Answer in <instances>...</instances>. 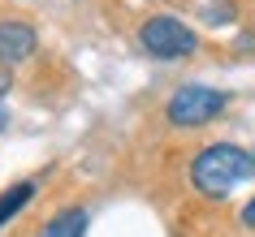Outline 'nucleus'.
<instances>
[{
  "label": "nucleus",
  "instance_id": "nucleus-1",
  "mask_svg": "<svg viewBox=\"0 0 255 237\" xmlns=\"http://www.w3.org/2000/svg\"><path fill=\"white\" fill-rule=\"evenodd\" d=\"M255 177V156L238 143H208L186 164V181L203 198H225Z\"/></svg>",
  "mask_w": 255,
  "mask_h": 237
},
{
  "label": "nucleus",
  "instance_id": "nucleus-2",
  "mask_svg": "<svg viewBox=\"0 0 255 237\" xmlns=\"http://www.w3.org/2000/svg\"><path fill=\"white\" fill-rule=\"evenodd\" d=\"M229 108V95L216 91V86H203V82H190V86H177L164 104V121L177 125V130H203L212 125L221 112Z\"/></svg>",
  "mask_w": 255,
  "mask_h": 237
},
{
  "label": "nucleus",
  "instance_id": "nucleus-3",
  "mask_svg": "<svg viewBox=\"0 0 255 237\" xmlns=\"http://www.w3.org/2000/svg\"><path fill=\"white\" fill-rule=\"evenodd\" d=\"M138 48L156 61H186L199 52V30H190L182 17L156 13L138 26Z\"/></svg>",
  "mask_w": 255,
  "mask_h": 237
},
{
  "label": "nucleus",
  "instance_id": "nucleus-4",
  "mask_svg": "<svg viewBox=\"0 0 255 237\" xmlns=\"http://www.w3.org/2000/svg\"><path fill=\"white\" fill-rule=\"evenodd\" d=\"M39 52V30L22 17H0V69H13Z\"/></svg>",
  "mask_w": 255,
  "mask_h": 237
},
{
  "label": "nucleus",
  "instance_id": "nucleus-5",
  "mask_svg": "<svg viewBox=\"0 0 255 237\" xmlns=\"http://www.w3.org/2000/svg\"><path fill=\"white\" fill-rule=\"evenodd\" d=\"M39 198V177H17L0 190V229H9L17 216H26V207Z\"/></svg>",
  "mask_w": 255,
  "mask_h": 237
},
{
  "label": "nucleus",
  "instance_id": "nucleus-6",
  "mask_svg": "<svg viewBox=\"0 0 255 237\" xmlns=\"http://www.w3.org/2000/svg\"><path fill=\"white\" fill-rule=\"evenodd\" d=\"M87 229H91V211L74 203V207H61L56 216H48L35 237H87Z\"/></svg>",
  "mask_w": 255,
  "mask_h": 237
},
{
  "label": "nucleus",
  "instance_id": "nucleus-7",
  "mask_svg": "<svg viewBox=\"0 0 255 237\" xmlns=\"http://www.w3.org/2000/svg\"><path fill=\"white\" fill-rule=\"evenodd\" d=\"M238 224H242V229H251V233H255V194L247 198V203H242V211H238Z\"/></svg>",
  "mask_w": 255,
  "mask_h": 237
},
{
  "label": "nucleus",
  "instance_id": "nucleus-8",
  "mask_svg": "<svg viewBox=\"0 0 255 237\" xmlns=\"http://www.w3.org/2000/svg\"><path fill=\"white\" fill-rule=\"evenodd\" d=\"M13 91V74L9 69H0V104H4V95Z\"/></svg>",
  "mask_w": 255,
  "mask_h": 237
},
{
  "label": "nucleus",
  "instance_id": "nucleus-9",
  "mask_svg": "<svg viewBox=\"0 0 255 237\" xmlns=\"http://www.w3.org/2000/svg\"><path fill=\"white\" fill-rule=\"evenodd\" d=\"M4 130H9V108L0 104V134H4Z\"/></svg>",
  "mask_w": 255,
  "mask_h": 237
},
{
  "label": "nucleus",
  "instance_id": "nucleus-10",
  "mask_svg": "<svg viewBox=\"0 0 255 237\" xmlns=\"http://www.w3.org/2000/svg\"><path fill=\"white\" fill-rule=\"evenodd\" d=\"M251 156H255V151H251Z\"/></svg>",
  "mask_w": 255,
  "mask_h": 237
}]
</instances>
